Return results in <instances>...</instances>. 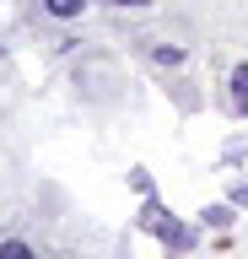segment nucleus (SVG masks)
<instances>
[{
    "instance_id": "f03ea898",
    "label": "nucleus",
    "mask_w": 248,
    "mask_h": 259,
    "mask_svg": "<svg viewBox=\"0 0 248 259\" xmlns=\"http://www.w3.org/2000/svg\"><path fill=\"white\" fill-rule=\"evenodd\" d=\"M232 108H237V113L248 119V60L237 65V70H232Z\"/></svg>"
},
{
    "instance_id": "423d86ee",
    "label": "nucleus",
    "mask_w": 248,
    "mask_h": 259,
    "mask_svg": "<svg viewBox=\"0 0 248 259\" xmlns=\"http://www.w3.org/2000/svg\"><path fill=\"white\" fill-rule=\"evenodd\" d=\"M227 222H232L227 205H211V210H205V227H227Z\"/></svg>"
},
{
    "instance_id": "7ed1b4c3",
    "label": "nucleus",
    "mask_w": 248,
    "mask_h": 259,
    "mask_svg": "<svg viewBox=\"0 0 248 259\" xmlns=\"http://www.w3.org/2000/svg\"><path fill=\"white\" fill-rule=\"evenodd\" d=\"M0 259H38V248L22 243V238H6V243H0Z\"/></svg>"
},
{
    "instance_id": "f257e3e1",
    "label": "nucleus",
    "mask_w": 248,
    "mask_h": 259,
    "mask_svg": "<svg viewBox=\"0 0 248 259\" xmlns=\"http://www.w3.org/2000/svg\"><path fill=\"white\" fill-rule=\"evenodd\" d=\"M140 216H146V227L157 232V238H173V227H178L173 216H167V205H162V200H146V210H140Z\"/></svg>"
},
{
    "instance_id": "39448f33",
    "label": "nucleus",
    "mask_w": 248,
    "mask_h": 259,
    "mask_svg": "<svg viewBox=\"0 0 248 259\" xmlns=\"http://www.w3.org/2000/svg\"><path fill=\"white\" fill-rule=\"evenodd\" d=\"M151 60H157V65H178L183 49H178V44H157V49H151Z\"/></svg>"
},
{
    "instance_id": "0eeeda50",
    "label": "nucleus",
    "mask_w": 248,
    "mask_h": 259,
    "mask_svg": "<svg viewBox=\"0 0 248 259\" xmlns=\"http://www.w3.org/2000/svg\"><path fill=\"white\" fill-rule=\"evenodd\" d=\"M108 6H151V0H108Z\"/></svg>"
},
{
    "instance_id": "20e7f679",
    "label": "nucleus",
    "mask_w": 248,
    "mask_h": 259,
    "mask_svg": "<svg viewBox=\"0 0 248 259\" xmlns=\"http://www.w3.org/2000/svg\"><path fill=\"white\" fill-rule=\"evenodd\" d=\"M43 6H49V16L70 22V16H81V6H86V0H43Z\"/></svg>"
}]
</instances>
